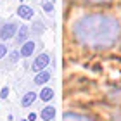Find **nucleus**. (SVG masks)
Listing matches in <instances>:
<instances>
[{"instance_id":"obj_1","label":"nucleus","mask_w":121,"mask_h":121,"mask_svg":"<svg viewBox=\"0 0 121 121\" xmlns=\"http://www.w3.org/2000/svg\"><path fill=\"white\" fill-rule=\"evenodd\" d=\"M73 36L86 48H111L121 38V24L107 14H85L73 23Z\"/></svg>"},{"instance_id":"obj_2","label":"nucleus","mask_w":121,"mask_h":121,"mask_svg":"<svg viewBox=\"0 0 121 121\" xmlns=\"http://www.w3.org/2000/svg\"><path fill=\"white\" fill-rule=\"evenodd\" d=\"M16 30H17V26L12 24V23H9V24H5L2 30H0V38L2 40H9V38H12L16 35Z\"/></svg>"},{"instance_id":"obj_3","label":"nucleus","mask_w":121,"mask_h":121,"mask_svg":"<svg viewBox=\"0 0 121 121\" xmlns=\"http://www.w3.org/2000/svg\"><path fill=\"white\" fill-rule=\"evenodd\" d=\"M64 121H93L88 116H83V114H76V112H66L64 114Z\"/></svg>"},{"instance_id":"obj_4","label":"nucleus","mask_w":121,"mask_h":121,"mask_svg":"<svg viewBox=\"0 0 121 121\" xmlns=\"http://www.w3.org/2000/svg\"><path fill=\"white\" fill-rule=\"evenodd\" d=\"M47 62H48V57L45 56V54H42V56L35 60V64H33V69H36V71H38V69L45 68V66H47Z\"/></svg>"},{"instance_id":"obj_5","label":"nucleus","mask_w":121,"mask_h":121,"mask_svg":"<svg viewBox=\"0 0 121 121\" xmlns=\"http://www.w3.org/2000/svg\"><path fill=\"white\" fill-rule=\"evenodd\" d=\"M54 116H56V109H54V107H50V106H48V107H45V109L42 111V118L45 119V121L52 119Z\"/></svg>"},{"instance_id":"obj_6","label":"nucleus","mask_w":121,"mask_h":121,"mask_svg":"<svg viewBox=\"0 0 121 121\" xmlns=\"http://www.w3.org/2000/svg\"><path fill=\"white\" fill-rule=\"evenodd\" d=\"M35 99H36V93H35V92H28V93L23 97V106H26V107L31 106V104L35 102Z\"/></svg>"},{"instance_id":"obj_7","label":"nucleus","mask_w":121,"mask_h":121,"mask_svg":"<svg viewBox=\"0 0 121 121\" xmlns=\"http://www.w3.org/2000/svg\"><path fill=\"white\" fill-rule=\"evenodd\" d=\"M17 12H19V16H21V17H24V19H30L31 16H33L31 9H30V7H24V5H23V7H19V10H17Z\"/></svg>"},{"instance_id":"obj_8","label":"nucleus","mask_w":121,"mask_h":121,"mask_svg":"<svg viewBox=\"0 0 121 121\" xmlns=\"http://www.w3.org/2000/svg\"><path fill=\"white\" fill-rule=\"evenodd\" d=\"M26 35H28V28H26V26H21V28H19V33H17V40H16V42L23 43V42L26 40Z\"/></svg>"},{"instance_id":"obj_9","label":"nucleus","mask_w":121,"mask_h":121,"mask_svg":"<svg viewBox=\"0 0 121 121\" xmlns=\"http://www.w3.org/2000/svg\"><path fill=\"white\" fill-rule=\"evenodd\" d=\"M48 80V73H40V74H38L36 76V78H35V81H36V83L38 85H42V83H45V81Z\"/></svg>"},{"instance_id":"obj_10","label":"nucleus","mask_w":121,"mask_h":121,"mask_svg":"<svg viewBox=\"0 0 121 121\" xmlns=\"http://www.w3.org/2000/svg\"><path fill=\"white\" fill-rule=\"evenodd\" d=\"M31 50H33V43H26L23 47V50H21V54H23V56H30Z\"/></svg>"},{"instance_id":"obj_11","label":"nucleus","mask_w":121,"mask_h":121,"mask_svg":"<svg viewBox=\"0 0 121 121\" xmlns=\"http://www.w3.org/2000/svg\"><path fill=\"white\" fill-rule=\"evenodd\" d=\"M42 99L43 100H48V99H52V90L50 88H45L42 92Z\"/></svg>"},{"instance_id":"obj_12","label":"nucleus","mask_w":121,"mask_h":121,"mask_svg":"<svg viewBox=\"0 0 121 121\" xmlns=\"http://www.w3.org/2000/svg\"><path fill=\"white\" fill-rule=\"evenodd\" d=\"M5 54H7V47H5L4 43H0V59H2Z\"/></svg>"},{"instance_id":"obj_13","label":"nucleus","mask_w":121,"mask_h":121,"mask_svg":"<svg viewBox=\"0 0 121 121\" xmlns=\"http://www.w3.org/2000/svg\"><path fill=\"white\" fill-rule=\"evenodd\" d=\"M7 95H9V88L5 86V88L0 90V97H2V99H7Z\"/></svg>"},{"instance_id":"obj_14","label":"nucleus","mask_w":121,"mask_h":121,"mask_svg":"<svg viewBox=\"0 0 121 121\" xmlns=\"http://www.w3.org/2000/svg\"><path fill=\"white\" fill-rule=\"evenodd\" d=\"M86 2H109V0H86Z\"/></svg>"},{"instance_id":"obj_15","label":"nucleus","mask_w":121,"mask_h":121,"mask_svg":"<svg viewBox=\"0 0 121 121\" xmlns=\"http://www.w3.org/2000/svg\"><path fill=\"white\" fill-rule=\"evenodd\" d=\"M116 119H118V121H121V112H119L118 116H116Z\"/></svg>"},{"instance_id":"obj_16","label":"nucleus","mask_w":121,"mask_h":121,"mask_svg":"<svg viewBox=\"0 0 121 121\" xmlns=\"http://www.w3.org/2000/svg\"><path fill=\"white\" fill-rule=\"evenodd\" d=\"M23 121H28V119H23Z\"/></svg>"}]
</instances>
